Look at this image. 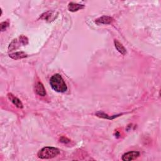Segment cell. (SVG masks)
<instances>
[{"label": "cell", "mask_w": 161, "mask_h": 161, "mask_svg": "<svg viewBox=\"0 0 161 161\" xmlns=\"http://www.w3.org/2000/svg\"><path fill=\"white\" fill-rule=\"evenodd\" d=\"M35 91L36 94L39 96H45L46 95L45 89L41 82H38L36 83L35 86Z\"/></svg>", "instance_id": "cell-5"}, {"label": "cell", "mask_w": 161, "mask_h": 161, "mask_svg": "<svg viewBox=\"0 0 161 161\" xmlns=\"http://www.w3.org/2000/svg\"><path fill=\"white\" fill-rule=\"evenodd\" d=\"M28 43V40L27 37L25 36L22 35L20 36L19 38L14 39L13 41L9 44L8 47V50L9 51H13L14 50L17 49L19 48L21 45H23V46L27 45Z\"/></svg>", "instance_id": "cell-3"}, {"label": "cell", "mask_w": 161, "mask_h": 161, "mask_svg": "<svg viewBox=\"0 0 161 161\" xmlns=\"http://www.w3.org/2000/svg\"><path fill=\"white\" fill-rule=\"evenodd\" d=\"M96 115L99 118H104V119H107V120H113L115 118L120 116L121 115H113V116H109L107 114H105V113L103 112H98L96 113Z\"/></svg>", "instance_id": "cell-11"}, {"label": "cell", "mask_w": 161, "mask_h": 161, "mask_svg": "<svg viewBox=\"0 0 161 161\" xmlns=\"http://www.w3.org/2000/svg\"><path fill=\"white\" fill-rule=\"evenodd\" d=\"M114 44H115V48L120 54H122L123 55L127 54V50L125 48L123 47V45L122 44H120L118 40H114Z\"/></svg>", "instance_id": "cell-9"}, {"label": "cell", "mask_w": 161, "mask_h": 161, "mask_svg": "<svg viewBox=\"0 0 161 161\" xmlns=\"http://www.w3.org/2000/svg\"><path fill=\"white\" fill-rule=\"evenodd\" d=\"M60 154V150L57 148L52 147H45L38 151L37 156L41 159H52Z\"/></svg>", "instance_id": "cell-2"}, {"label": "cell", "mask_w": 161, "mask_h": 161, "mask_svg": "<svg viewBox=\"0 0 161 161\" xmlns=\"http://www.w3.org/2000/svg\"><path fill=\"white\" fill-rule=\"evenodd\" d=\"M8 98L13 103V104L14 105H15L17 108H23V105L21 101H20L17 97L15 96L13 94L8 93Z\"/></svg>", "instance_id": "cell-6"}, {"label": "cell", "mask_w": 161, "mask_h": 161, "mask_svg": "<svg viewBox=\"0 0 161 161\" xmlns=\"http://www.w3.org/2000/svg\"><path fill=\"white\" fill-rule=\"evenodd\" d=\"M60 142L64 144H67L70 142V140L65 137H61V138H60Z\"/></svg>", "instance_id": "cell-14"}, {"label": "cell", "mask_w": 161, "mask_h": 161, "mask_svg": "<svg viewBox=\"0 0 161 161\" xmlns=\"http://www.w3.org/2000/svg\"><path fill=\"white\" fill-rule=\"evenodd\" d=\"M9 56V57H11L12 59L14 60H18V59H22L27 57V54H26L23 52H17L10 54Z\"/></svg>", "instance_id": "cell-10"}, {"label": "cell", "mask_w": 161, "mask_h": 161, "mask_svg": "<svg viewBox=\"0 0 161 161\" xmlns=\"http://www.w3.org/2000/svg\"><path fill=\"white\" fill-rule=\"evenodd\" d=\"M50 84L52 88L57 93L66 92L67 87L63 77L59 74H55L50 79Z\"/></svg>", "instance_id": "cell-1"}, {"label": "cell", "mask_w": 161, "mask_h": 161, "mask_svg": "<svg viewBox=\"0 0 161 161\" xmlns=\"http://www.w3.org/2000/svg\"><path fill=\"white\" fill-rule=\"evenodd\" d=\"M8 27H9V23L8 22H4L0 24V27H1L2 32H3L5 30H6Z\"/></svg>", "instance_id": "cell-13"}, {"label": "cell", "mask_w": 161, "mask_h": 161, "mask_svg": "<svg viewBox=\"0 0 161 161\" xmlns=\"http://www.w3.org/2000/svg\"><path fill=\"white\" fill-rule=\"evenodd\" d=\"M140 156V153L137 151H130L124 154L122 156V160L124 161H130L135 160Z\"/></svg>", "instance_id": "cell-4"}, {"label": "cell", "mask_w": 161, "mask_h": 161, "mask_svg": "<svg viewBox=\"0 0 161 161\" xmlns=\"http://www.w3.org/2000/svg\"><path fill=\"white\" fill-rule=\"evenodd\" d=\"M113 21V18L108 16H103L100 17L96 20V23L98 24H104V25H108L111 24Z\"/></svg>", "instance_id": "cell-7"}, {"label": "cell", "mask_w": 161, "mask_h": 161, "mask_svg": "<svg viewBox=\"0 0 161 161\" xmlns=\"http://www.w3.org/2000/svg\"><path fill=\"white\" fill-rule=\"evenodd\" d=\"M84 8V5L75 3L73 2L69 3L68 5V9L69 10L70 12H77L78 10L82 9Z\"/></svg>", "instance_id": "cell-8"}, {"label": "cell", "mask_w": 161, "mask_h": 161, "mask_svg": "<svg viewBox=\"0 0 161 161\" xmlns=\"http://www.w3.org/2000/svg\"><path fill=\"white\" fill-rule=\"evenodd\" d=\"M52 12H48L47 13H45L44 14H43L41 16V18L44 19L45 20H50V18L52 16Z\"/></svg>", "instance_id": "cell-12"}]
</instances>
